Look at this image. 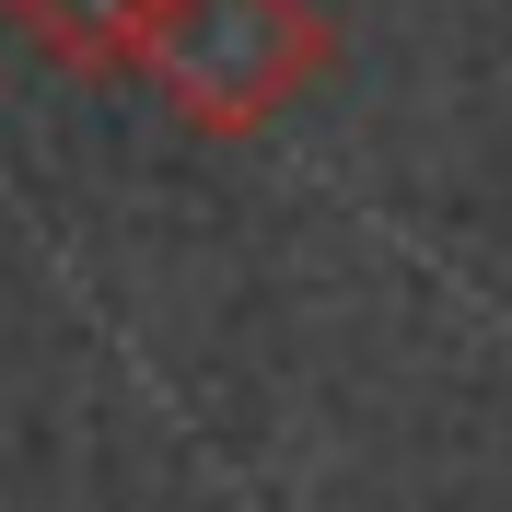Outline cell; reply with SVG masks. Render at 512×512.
Here are the masks:
<instances>
[{
	"label": "cell",
	"mask_w": 512,
	"mask_h": 512,
	"mask_svg": "<svg viewBox=\"0 0 512 512\" xmlns=\"http://www.w3.org/2000/svg\"><path fill=\"white\" fill-rule=\"evenodd\" d=\"M152 70L175 82L198 128H256L315 70V12L303 0H163Z\"/></svg>",
	"instance_id": "1"
},
{
	"label": "cell",
	"mask_w": 512,
	"mask_h": 512,
	"mask_svg": "<svg viewBox=\"0 0 512 512\" xmlns=\"http://www.w3.org/2000/svg\"><path fill=\"white\" fill-rule=\"evenodd\" d=\"M24 24L70 59H105V47H152L163 0H24Z\"/></svg>",
	"instance_id": "2"
}]
</instances>
